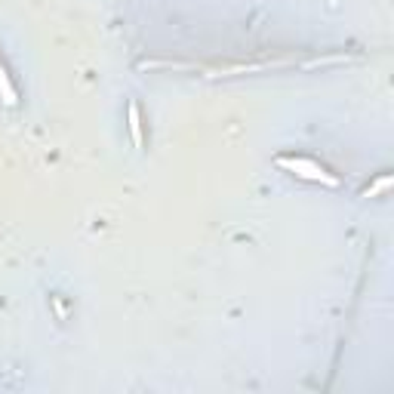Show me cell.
Segmentation results:
<instances>
[{"mask_svg": "<svg viewBox=\"0 0 394 394\" xmlns=\"http://www.w3.org/2000/svg\"><path fill=\"white\" fill-rule=\"evenodd\" d=\"M278 166H281V170H287V173H293V176H299V179H305V182H318V185H327V188H336V185H339V179L327 170V166L311 161V157H302V154L278 157Z\"/></svg>", "mask_w": 394, "mask_h": 394, "instance_id": "obj_1", "label": "cell"}, {"mask_svg": "<svg viewBox=\"0 0 394 394\" xmlns=\"http://www.w3.org/2000/svg\"><path fill=\"white\" fill-rule=\"evenodd\" d=\"M126 126H130V139L136 148H142L145 136H142V114H139V105L130 102L126 105Z\"/></svg>", "mask_w": 394, "mask_h": 394, "instance_id": "obj_2", "label": "cell"}, {"mask_svg": "<svg viewBox=\"0 0 394 394\" xmlns=\"http://www.w3.org/2000/svg\"><path fill=\"white\" fill-rule=\"evenodd\" d=\"M0 102H4L6 108H16V105H19L16 86H13V81H9V74H6L4 62H0Z\"/></svg>", "mask_w": 394, "mask_h": 394, "instance_id": "obj_3", "label": "cell"}, {"mask_svg": "<svg viewBox=\"0 0 394 394\" xmlns=\"http://www.w3.org/2000/svg\"><path fill=\"white\" fill-rule=\"evenodd\" d=\"M391 182H394V179H391V176H388V173H385V176H379V179H376V182H373V185H370V188H367V191H363V197H379V194H385V191L391 188Z\"/></svg>", "mask_w": 394, "mask_h": 394, "instance_id": "obj_4", "label": "cell"}, {"mask_svg": "<svg viewBox=\"0 0 394 394\" xmlns=\"http://www.w3.org/2000/svg\"><path fill=\"white\" fill-rule=\"evenodd\" d=\"M53 308H56V314H59V320H65V314H68V308H65V302L59 299V296H53Z\"/></svg>", "mask_w": 394, "mask_h": 394, "instance_id": "obj_5", "label": "cell"}]
</instances>
